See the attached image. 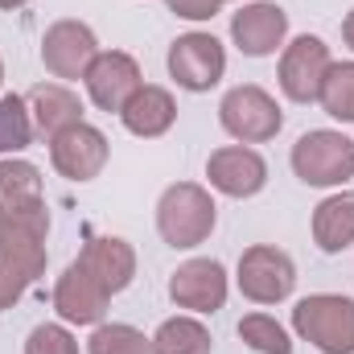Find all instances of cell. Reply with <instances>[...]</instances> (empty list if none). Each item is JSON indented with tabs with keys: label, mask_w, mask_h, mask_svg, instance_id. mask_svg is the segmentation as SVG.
<instances>
[{
	"label": "cell",
	"mask_w": 354,
	"mask_h": 354,
	"mask_svg": "<svg viewBox=\"0 0 354 354\" xmlns=\"http://www.w3.org/2000/svg\"><path fill=\"white\" fill-rule=\"evenodd\" d=\"M239 338H243L256 354H292L288 330H284L276 317H268V313H248V317L239 322Z\"/></svg>",
	"instance_id": "d4e9b609"
},
{
	"label": "cell",
	"mask_w": 354,
	"mask_h": 354,
	"mask_svg": "<svg viewBox=\"0 0 354 354\" xmlns=\"http://www.w3.org/2000/svg\"><path fill=\"white\" fill-rule=\"evenodd\" d=\"M46 206V185L37 165L29 161H0V214Z\"/></svg>",
	"instance_id": "ffe728a7"
},
{
	"label": "cell",
	"mask_w": 354,
	"mask_h": 354,
	"mask_svg": "<svg viewBox=\"0 0 354 354\" xmlns=\"http://www.w3.org/2000/svg\"><path fill=\"white\" fill-rule=\"evenodd\" d=\"M330 66H334L330 46L322 37L305 33V37L288 41L284 54H280V91L292 103H313L322 95V79H326Z\"/></svg>",
	"instance_id": "ba28073f"
},
{
	"label": "cell",
	"mask_w": 354,
	"mask_h": 354,
	"mask_svg": "<svg viewBox=\"0 0 354 354\" xmlns=\"http://www.w3.org/2000/svg\"><path fill=\"white\" fill-rule=\"evenodd\" d=\"M313 243L326 256H338L354 243V194H330L313 210Z\"/></svg>",
	"instance_id": "d6986e66"
},
{
	"label": "cell",
	"mask_w": 354,
	"mask_h": 354,
	"mask_svg": "<svg viewBox=\"0 0 354 354\" xmlns=\"http://www.w3.org/2000/svg\"><path fill=\"white\" fill-rule=\"evenodd\" d=\"M218 120H223V128H227L239 145H264V140H272V136L280 132L284 111H280V103H276L264 87L243 83V87H231L223 95Z\"/></svg>",
	"instance_id": "5b68a950"
},
{
	"label": "cell",
	"mask_w": 354,
	"mask_h": 354,
	"mask_svg": "<svg viewBox=\"0 0 354 354\" xmlns=\"http://www.w3.org/2000/svg\"><path fill=\"white\" fill-rule=\"evenodd\" d=\"M87 95L99 111H124V103L145 87L140 83V62L124 50H107V54H95V62L83 75Z\"/></svg>",
	"instance_id": "8fae6325"
},
{
	"label": "cell",
	"mask_w": 354,
	"mask_h": 354,
	"mask_svg": "<svg viewBox=\"0 0 354 354\" xmlns=\"http://www.w3.org/2000/svg\"><path fill=\"white\" fill-rule=\"evenodd\" d=\"M214 338L198 317H169L153 334V354H210Z\"/></svg>",
	"instance_id": "44dd1931"
},
{
	"label": "cell",
	"mask_w": 354,
	"mask_h": 354,
	"mask_svg": "<svg viewBox=\"0 0 354 354\" xmlns=\"http://www.w3.org/2000/svg\"><path fill=\"white\" fill-rule=\"evenodd\" d=\"M33 140V115L21 95H0V157L21 153Z\"/></svg>",
	"instance_id": "603a6c76"
},
{
	"label": "cell",
	"mask_w": 354,
	"mask_h": 354,
	"mask_svg": "<svg viewBox=\"0 0 354 354\" xmlns=\"http://www.w3.org/2000/svg\"><path fill=\"white\" fill-rule=\"evenodd\" d=\"M214 218H218V206H214L210 189L198 185V181H177L157 202V231L177 252H189V248L206 243L210 231H214Z\"/></svg>",
	"instance_id": "6da1fadb"
},
{
	"label": "cell",
	"mask_w": 354,
	"mask_h": 354,
	"mask_svg": "<svg viewBox=\"0 0 354 354\" xmlns=\"http://www.w3.org/2000/svg\"><path fill=\"white\" fill-rule=\"evenodd\" d=\"M292 330L322 354H354V301L342 292H313L297 301Z\"/></svg>",
	"instance_id": "7a4b0ae2"
},
{
	"label": "cell",
	"mask_w": 354,
	"mask_h": 354,
	"mask_svg": "<svg viewBox=\"0 0 354 354\" xmlns=\"http://www.w3.org/2000/svg\"><path fill=\"white\" fill-rule=\"evenodd\" d=\"M95 54H99V41H95L91 25L71 21V17L66 21H54L46 29V37H41V62H46V71L54 79H66V83L87 75Z\"/></svg>",
	"instance_id": "9c48e42d"
},
{
	"label": "cell",
	"mask_w": 354,
	"mask_h": 354,
	"mask_svg": "<svg viewBox=\"0 0 354 354\" xmlns=\"http://www.w3.org/2000/svg\"><path fill=\"white\" fill-rule=\"evenodd\" d=\"M342 37H346V46L354 50V8L346 12V21H342Z\"/></svg>",
	"instance_id": "f1b7e54d"
},
{
	"label": "cell",
	"mask_w": 354,
	"mask_h": 354,
	"mask_svg": "<svg viewBox=\"0 0 354 354\" xmlns=\"http://www.w3.org/2000/svg\"><path fill=\"white\" fill-rule=\"evenodd\" d=\"M46 235H50L46 206L0 214V264L33 284L46 272V260H50L46 256Z\"/></svg>",
	"instance_id": "277c9868"
},
{
	"label": "cell",
	"mask_w": 354,
	"mask_h": 354,
	"mask_svg": "<svg viewBox=\"0 0 354 354\" xmlns=\"http://www.w3.org/2000/svg\"><path fill=\"white\" fill-rule=\"evenodd\" d=\"M206 177L227 198H256L268 185V161L256 149H248V145H227V149L210 153Z\"/></svg>",
	"instance_id": "5bb4252c"
},
{
	"label": "cell",
	"mask_w": 354,
	"mask_h": 354,
	"mask_svg": "<svg viewBox=\"0 0 354 354\" xmlns=\"http://www.w3.org/2000/svg\"><path fill=\"white\" fill-rule=\"evenodd\" d=\"M107 153H111L107 136L91 124H75V128H62L58 136H50V161L66 181L99 177L107 165Z\"/></svg>",
	"instance_id": "30bf717a"
},
{
	"label": "cell",
	"mask_w": 354,
	"mask_h": 354,
	"mask_svg": "<svg viewBox=\"0 0 354 354\" xmlns=\"http://www.w3.org/2000/svg\"><path fill=\"white\" fill-rule=\"evenodd\" d=\"M25 354H79V342H75V334H71L66 326L46 322V326H33V330H29Z\"/></svg>",
	"instance_id": "484cf974"
},
{
	"label": "cell",
	"mask_w": 354,
	"mask_h": 354,
	"mask_svg": "<svg viewBox=\"0 0 354 354\" xmlns=\"http://www.w3.org/2000/svg\"><path fill=\"white\" fill-rule=\"evenodd\" d=\"M87 351L91 354H153V338H145L128 322H103V326H95Z\"/></svg>",
	"instance_id": "cb8c5ba5"
},
{
	"label": "cell",
	"mask_w": 354,
	"mask_h": 354,
	"mask_svg": "<svg viewBox=\"0 0 354 354\" xmlns=\"http://www.w3.org/2000/svg\"><path fill=\"white\" fill-rule=\"evenodd\" d=\"M21 4H29V0H0V8H8V12H12V8H21Z\"/></svg>",
	"instance_id": "f546056e"
},
{
	"label": "cell",
	"mask_w": 354,
	"mask_h": 354,
	"mask_svg": "<svg viewBox=\"0 0 354 354\" xmlns=\"http://www.w3.org/2000/svg\"><path fill=\"white\" fill-rule=\"evenodd\" d=\"M288 37V12L272 0L248 4L231 17V41L248 54V58H268L284 46Z\"/></svg>",
	"instance_id": "9a60e30c"
},
{
	"label": "cell",
	"mask_w": 354,
	"mask_h": 354,
	"mask_svg": "<svg viewBox=\"0 0 354 354\" xmlns=\"http://www.w3.org/2000/svg\"><path fill=\"white\" fill-rule=\"evenodd\" d=\"M169 297L177 309L218 313L227 305V268L218 260H185L169 276Z\"/></svg>",
	"instance_id": "4fadbf2b"
},
{
	"label": "cell",
	"mask_w": 354,
	"mask_h": 354,
	"mask_svg": "<svg viewBox=\"0 0 354 354\" xmlns=\"http://www.w3.org/2000/svg\"><path fill=\"white\" fill-rule=\"evenodd\" d=\"M0 83H4V62H0Z\"/></svg>",
	"instance_id": "4dcf8cb0"
},
{
	"label": "cell",
	"mask_w": 354,
	"mask_h": 354,
	"mask_svg": "<svg viewBox=\"0 0 354 354\" xmlns=\"http://www.w3.org/2000/svg\"><path fill=\"white\" fill-rule=\"evenodd\" d=\"M223 8V0H169V12L185 17V21H210Z\"/></svg>",
	"instance_id": "4316f807"
},
{
	"label": "cell",
	"mask_w": 354,
	"mask_h": 354,
	"mask_svg": "<svg viewBox=\"0 0 354 354\" xmlns=\"http://www.w3.org/2000/svg\"><path fill=\"white\" fill-rule=\"evenodd\" d=\"M120 120H124V128H128L132 136H140V140H157V136H165V132L174 128L177 103H174V95H169L165 87L145 83V87L124 103Z\"/></svg>",
	"instance_id": "ac0fdd59"
},
{
	"label": "cell",
	"mask_w": 354,
	"mask_h": 354,
	"mask_svg": "<svg viewBox=\"0 0 354 354\" xmlns=\"http://www.w3.org/2000/svg\"><path fill=\"white\" fill-rule=\"evenodd\" d=\"M292 174L313 189H330L354 177V140L334 128H313L292 145Z\"/></svg>",
	"instance_id": "3957f363"
},
{
	"label": "cell",
	"mask_w": 354,
	"mask_h": 354,
	"mask_svg": "<svg viewBox=\"0 0 354 354\" xmlns=\"http://www.w3.org/2000/svg\"><path fill=\"white\" fill-rule=\"evenodd\" d=\"M25 292H29V280H21L17 272H8V268L0 264V309H12Z\"/></svg>",
	"instance_id": "83f0119b"
},
{
	"label": "cell",
	"mask_w": 354,
	"mask_h": 354,
	"mask_svg": "<svg viewBox=\"0 0 354 354\" xmlns=\"http://www.w3.org/2000/svg\"><path fill=\"white\" fill-rule=\"evenodd\" d=\"M239 292L256 305H280L292 297L297 288V264L288 260V252L272 248V243H256L239 256Z\"/></svg>",
	"instance_id": "8992f818"
},
{
	"label": "cell",
	"mask_w": 354,
	"mask_h": 354,
	"mask_svg": "<svg viewBox=\"0 0 354 354\" xmlns=\"http://www.w3.org/2000/svg\"><path fill=\"white\" fill-rule=\"evenodd\" d=\"M87 272L115 297V292H124L128 284H132V276H136V252H132V243L128 239H120V235H95L87 248H83V256H79Z\"/></svg>",
	"instance_id": "2e32d148"
},
{
	"label": "cell",
	"mask_w": 354,
	"mask_h": 354,
	"mask_svg": "<svg viewBox=\"0 0 354 354\" xmlns=\"http://www.w3.org/2000/svg\"><path fill=\"white\" fill-rule=\"evenodd\" d=\"M25 103H29V115H33V132H41L46 140L58 136L62 128L83 124V99L66 83H37L25 95Z\"/></svg>",
	"instance_id": "e0dca14e"
},
{
	"label": "cell",
	"mask_w": 354,
	"mask_h": 354,
	"mask_svg": "<svg viewBox=\"0 0 354 354\" xmlns=\"http://www.w3.org/2000/svg\"><path fill=\"white\" fill-rule=\"evenodd\" d=\"M227 71V50L214 33H181L169 46V75L185 91H210L218 87Z\"/></svg>",
	"instance_id": "52a82bcc"
},
{
	"label": "cell",
	"mask_w": 354,
	"mask_h": 354,
	"mask_svg": "<svg viewBox=\"0 0 354 354\" xmlns=\"http://www.w3.org/2000/svg\"><path fill=\"white\" fill-rule=\"evenodd\" d=\"M317 103L326 107V115L354 124V62H334L322 79V95Z\"/></svg>",
	"instance_id": "7402d4cb"
},
{
	"label": "cell",
	"mask_w": 354,
	"mask_h": 354,
	"mask_svg": "<svg viewBox=\"0 0 354 354\" xmlns=\"http://www.w3.org/2000/svg\"><path fill=\"white\" fill-rule=\"evenodd\" d=\"M107 301H111V292L91 276L83 260H75L54 284V309L66 326H103Z\"/></svg>",
	"instance_id": "7c38bea8"
}]
</instances>
